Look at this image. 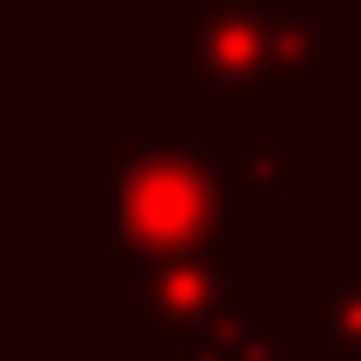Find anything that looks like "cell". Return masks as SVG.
<instances>
[{"label": "cell", "instance_id": "obj_1", "mask_svg": "<svg viewBox=\"0 0 361 361\" xmlns=\"http://www.w3.org/2000/svg\"><path fill=\"white\" fill-rule=\"evenodd\" d=\"M228 188L201 141L114 134L107 141V281L134 288L147 268L180 255H221Z\"/></svg>", "mask_w": 361, "mask_h": 361}, {"label": "cell", "instance_id": "obj_2", "mask_svg": "<svg viewBox=\"0 0 361 361\" xmlns=\"http://www.w3.org/2000/svg\"><path fill=\"white\" fill-rule=\"evenodd\" d=\"M168 67L188 87L234 107H281L295 94L288 67L274 61V13L261 0H194L168 13Z\"/></svg>", "mask_w": 361, "mask_h": 361}, {"label": "cell", "instance_id": "obj_3", "mask_svg": "<svg viewBox=\"0 0 361 361\" xmlns=\"http://www.w3.org/2000/svg\"><path fill=\"white\" fill-rule=\"evenodd\" d=\"M221 255H180V261H161V268H147L141 281V301H134V341L154 355H168L174 341H188L194 328H201V314L214 308L221 295Z\"/></svg>", "mask_w": 361, "mask_h": 361}, {"label": "cell", "instance_id": "obj_4", "mask_svg": "<svg viewBox=\"0 0 361 361\" xmlns=\"http://www.w3.org/2000/svg\"><path fill=\"white\" fill-rule=\"evenodd\" d=\"M207 168L221 174L228 201L247 194H281L288 188V141H247V134H207L201 141Z\"/></svg>", "mask_w": 361, "mask_h": 361}, {"label": "cell", "instance_id": "obj_5", "mask_svg": "<svg viewBox=\"0 0 361 361\" xmlns=\"http://www.w3.org/2000/svg\"><path fill=\"white\" fill-rule=\"evenodd\" d=\"M314 308H322V328L348 361H361V255L348 261V281L314 288Z\"/></svg>", "mask_w": 361, "mask_h": 361}, {"label": "cell", "instance_id": "obj_6", "mask_svg": "<svg viewBox=\"0 0 361 361\" xmlns=\"http://www.w3.org/2000/svg\"><path fill=\"white\" fill-rule=\"evenodd\" d=\"M274 61L288 67V80L314 74V61H322V40H314V20H308V13H274Z\"/></svg>", "mask_w": 361, "mask_h": 361}, {"label": "cell", "instance_id": "obj_7", "mask_svg": "<svg viewBox=\"0 0 361 361\" xmlns=\"http://www.w3.org/2000/svg\"><path fill=\"white\" fill-rule=\"evenodd\" d=\"M161 361H228V348H214V341H201V335H188V341H174Z\"/></svg>", "mask_w": 361, "mask_h": 361}, {"label": "cell", "instance_id": "obj_8", "mask_svg": "<svg viewBox=\"0 0 361 361\" xmlns=\"http://www.w3.org/2000/svg\"><path fill=\"white\" fill-rule=\"evenodd\" d=\"M288 361H322V355H314V348H301V341H295V348H288Z\"/></svg>", "mask_w": 361, "mask_h": 361}]
</instances>
